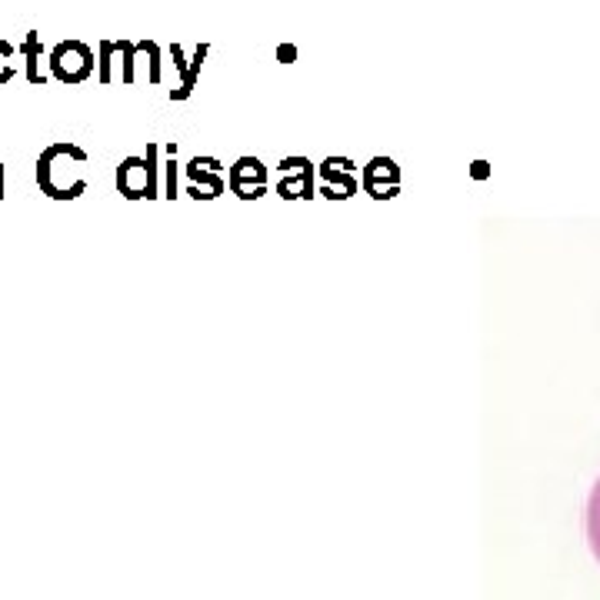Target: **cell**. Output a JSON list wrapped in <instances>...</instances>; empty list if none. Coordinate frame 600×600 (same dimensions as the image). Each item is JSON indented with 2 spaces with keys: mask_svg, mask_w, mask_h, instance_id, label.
<instances>
[{
  "mask_svg": "<svg viewBox=\"0 0 600 600\" xmlns=\"http://www.w3.org/2000/svg\"><path fill=\"white\" fill-rule=\"evenodd\" d=\"M87 164V154L80 150L77 144H67V140H57V144H50L40 150L37 157V187L40 194H47L54 200V190H57V177H70L77 167ZM70 180H84V177H70Z\"/></svg>",
  "mask_w": 600,
  "mask_h": 600,
  "instance_id": "1",
  "label": "cell"
},
{
  "mask_svg": "<svg viewBox=\"0 0 600 600\" xmlns=\"http://www.w3.org/2000/svg\"><path fill=\"white\" fill-rule=\"evenodd\" d=\"M50 77L60 84H84L94 77V47L84 40H60V44L47 54Z\"/></svg>",
  "mask_w": 600,
  "mask_h": 600,
  "instance_id": "2",
  "label": "cell"
},
{
  "mask_svg": "<svg viewBox=\"0 0 600 600\" xmlns=\"http://www.w3.org/2000/svg\"><path fill=\"white\" fill-rule=\"evenodd\" d=\"M227 184L240 200H257L267 194V167L257 157H237L227 170Z\"/></svg>",
  "mask_w": 600,
  "mask_h": 600,
  "instance_id": "3",
  "label": "cell"
},
{
  "mask_svg": "<svg viewBox=\"0 0 600 600\" xmlns=\"http://www.w3.org/2000/svg\"><path fill=\"white\" fill-rule=\"evenodd\" d=\"M360 187L367 190L374 200H390L400 190V170L390 157H374L367 160V167L360 170Z\"/></svg>",
  "mask_w": 600,
  "mask_h": 600,
  "instance_id": "4",
  "label": "cell"
},
{
  "mask_svg": "<svg viewBox=\"0 0 600 600\" xmlns=\"http://www.w3.org/2000/svg\"><path fill=\"white\" fill-rule=\"evenodd\" d=\"M187 177L194 180V187L187 190L194 200H214L224 194L227 180L220 174V160L217 157H194L187 164Z\"/></svg>",
  "mask_w": 600,
  "mask_h": 600,
  "instance_id": "5",
  "label": "cell"
},
{
  "mask_svg": "<svg viewBox=\"0 0 600 600\" xmlns=\"http://www.w3.org/2000/svg\"><path fill=\"white\" fill-rule=\"evenodd\" d=\"M317 170H320V177L327 180L324 197H330V200H334V197L337 200H347V197L357 194L360 180L354 174V160H350V157H327Z\"/></svg>",
  "mask_w": 600,
  "mask_h": 600,
  "instance_id": "6",
  "label": "cell"
},
{
  "mask_svg": "<svg viewBox=\"0 0 600 600\" xmlns=\"http://www.w3.org/2000/svg\"><path fill=\"white\" fill-rule=\"evenodd\" d=\"M117 190L127 200H147L150 177H147V157H124L117 167Z\"/></svg>",
  "mask_w": 600,
  "mask_h": 600,
  "instance_id": "7",
  "label": "cell"
},
{
  "mask_svg": "<svg viewBox=\"0 0 600 600\" xmlns=\"http://www.w3.org/2000/svg\"><path fill=\"white\" fill-rule=\"evenodd\" d=\"M277 190L284 200H310L314 197V164H310L307 157H300V167L294 170V174L280 177Z\"/></svg>",
  "mask_w": 600,
  "mask_h": 600,
  "instance_id": "8",
  "label": "cell"
},
{
  "mask_svg": "<svg viewBox=\"0 0 600 600\" xmlns=\"http://www.w3.org/2000/svg\"><path fill=\"white\" fill-rule=\"evenodd\" d=\"M20 57H24V77H27L34 87H44V84H47V74H44V67H40V60H44V44H40V30H27L24 44H20Z\"/></svg>",
  "mask_w": 600,
  "mask_h": 600,
  "instance_id": "9",
  "label": "cell"
},
{
  "mask_svg": "<svg viewBox=\"0 0 600 600\" xmlns=\"http://www.w3.org/2000/svg\"><path fill=\"white\" fill-rule=\"evenodd\" d=\"M207 54H210V44H197L194 57H190V64H187V74L180 77V87H177V90H170V100H187L190 94H194L197 77H200V64H204V57H207Z\"/></svg>",
  "mask_w": 600,
  "mask_h": 600,
  "instance_id": "10",
  "label": "cell"
},
{
  "mask_svg": "<svg viewBox=\"0 0 600 600\" xmlns=\"http://www.w3.org/2000/svg\"><path fill=\"white\" fill-rule=\"evenodd\" d=\"M587 540L594 557L600 560V480L594 484V490H590V500H587Z\"/></svg>",
  "mask_w": 600,
  "mask_h": 600,
  "instance_id": "11",
  "label": "cell"
},
{
  "mask_svg": "<svg viewBox=\"0 0 600 600\" xmlns=\"http://www.w3.org/2000/svg\"><path fill=\"white\" fill-rule=\"evenodd\" d=\"M114 47H117V54H120V80L124 84H134V64H137V57H140V50H137V44L134 40H114Z\"/></svg>",
  "mask_w": 600,
  "mask_h": 600,
  "instance_id": "12",
  "label": "cell"
},
{
  "mask_svg": "<svg viewBox=\"0 0 600 600\" xmlns=\"http://www.w3.org/2000/svg\"><path fill=\"white\" fill-rule=\"evenodd\" d=\"M114 54H117L114 40H100V47H97V80L100 84H110V80H114Z\"/></svg>",
  "mask_w": 600,
  "mask_h": 600,
  "instance_id": "13",
  "label": "cell"
},
{
  "mask_svg": "<svg viewBox=\"0 0 600 600\" xmlns=\"http://www.w3.org/2000/svg\"><path fill=\"white\" fill-rule=\"evenodd\" d=\"M144 157H147V177H150V194H147V200H157V197H164V194H160V184H157V174H160V164H157L160 144H154V140H150Z\"/></svg>",
  "mask_w": 600,
  "mask_h": 600,
  "instance_id": "14",
  "label": "cell"
},
{
  "mask_svg": "<svg viewBox=\"0 0 600 600\" xmlns=\"http://www.w3.org/2000/svg\"><path fill=\"white\" fill-rule=\"evenodd\" d=\"M137 44L147 57V80L150 84H160V47L154 44V40H137Z\"/></svg>",
  "mask_w": 600,
  "mask_h": 600,
  "instance_id": "15",
  "label": "cell"
},
{
  "mask_svg": "<svg viewBox=\"0 0 600 600\" xmlns=\"http://www.w3.org/2000/svg\"><path fill=\"white\" fill-rule=\"evenodd\" d=\"M14 54H17L14 44H10V40H0V87L10 84V80H14V74H17Z\"/></svg>",
  "mask_w": 600,
  "mask_h": 600,
  "instance_id": "16",
  "label": "cell"
},
{
  "mask_svg": "<svg viewBox=\"0 0 600 600\" xmlns=\"http://www.w3.org/2000/svg\"><path fill=\"white\" fill-rule=\"evenodd\" d=\"M164 174H167L164 197H167V200H174V197H177V160H174V157H170L167 164H164Z\"/></svg>",
  "mask_w": 600,
  "mask_h": 600,
  "instance_id": "17",
  "label": "cell"
},
{
  "mask_svg": "<svg viewBox=\"0 0 600 600\" xmlns=\"http://www.w3.org/2000/svg\"><path fill=\"white\" fill-rule=\"evenodd\" d=\"M277 60H280V64H294V60H297V47L294 44H280L277 47Z\"/></svg>",
  "mask_w": 600,
  "mask_h": 600,
  "instance_id": "18",
  "label": "cell"
},
{
  "mask_svg": "<svg viewBox=\"0 0 600 600\" xmlns=\"http://www.w3.org/2000/svg\"><path fill=\"white\" fill-rule=\"evenodd\" d=\"M474 177H487V164H474Z\"/></svg>",
  "mask_w": 600,
  "mask_h": 600,
  "instance_id": "19",
  "label": "cell"
},
{
  "mask_svg": "<svg viewBox=\"0 0 600 600\" xmlns=\"http://www.w3.org/2000/svg\"><path fill=\"white\" fill-rule=\"evenodd\" d=\"M7 194H4V160H0V200H4Z\"/></svg>",
  "mask_w": 600,
  "mask_h": 600,
  "instance_id": "20",
  "label": "cell"
}]
</instances>
